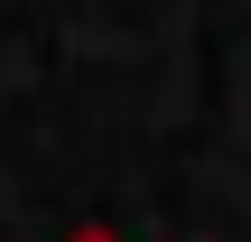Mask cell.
I'll return each mask as SVG.
<instances>
[{"instance_id":"1","label":"cell","mask_w":251,"mask_h":242,"mask_svg":"<svg viewBox=\"0 0 251 242\" xmlns=\"http://www.w3.org/2000/svg\"><path fill=\"white\" fill-rule=\"evenodd\" d=\"M56 242H130V233H112V224H75V233H56Z\"/></svg>"}]
</instances>
